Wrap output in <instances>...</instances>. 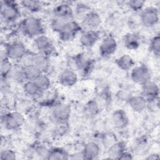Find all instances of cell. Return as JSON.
Masks as SVG:
<instances>
[{
    "label": "cell",
    "mask_w": 160,
    "mask_h": 160,
    "mask_svg": "<svg viewBox=\"0 0 160 160\" xmlns=\"http://www.w3.org/2000/svg\"><path fill=\"white\" fill-rule=\"evenodd\" d=\"M54 17L71 20L74 19V10L68 3L64 2L55 6L52 10Z\"/></svg>",
    "instance_id": "cell-16"
},
{
    "label": "cell",
    "mask_w": 160,
    "mask_h": 160,
    "mask_svg": "<svg viewBox=\"0 0 160 160\" xmlns=\"http://www.w3.org/2000/svg\"><path fill=\"white\" fill-rule=\"evenodd\" d=\"M22 69L26 81H34L42 73L37 67L31 64H26L23 65Z\"/></svg>",
    "instance_id": "cell-25"
},
{
    "label": "cell",
    "mask_w": 160,
    "mask_h": 160,
    "mask_svg": "<svg viewBox=\"0 0 160 160\" xmlns=\"http://www.w3.org/2000/svg\"><path fill=\"white\" fill-rule=\"evenodd\" d=\"M127 102L131 109L136 112H142L146 109L148 102L147 100L142 95L132 96Z\"/></svg>",
    "instance_id": "cell-20"
},
{
    "label": "cell",
    "mask_w": 160,
    "mask_h": 160,
    "mask_svg": "<svg viewBox=\"0 0 160 160\" xmlns=\"http://www.w3.org/2000/svg\"><path fill=\"white\" fill-rule=\"evenodd\" d=\"M133 159V156L132 154L126 151H124L119 157L118 160H130V159Z\"/></svg>",
    "instance_id": "cell-38"
},
{
    "label": "cell",
    "mask_w": 160,
    "mask_h": 160,
    "mask_svg": "<svg viewBox=\"0 0 160 160\" xmlns=\"http://www.w3.org/2000/svg\"><path fill=\"white\" fill-rule=\"evenodd\" d=\"M13 66L11 60L6 57H4L1 60V76L2 80H6L7 78L10 76Z\"/></svg>",
    "instance_id": "cell-27"
},
{
    "label": "cell",
    "mask_w": 160,
    "mask_h": 160,
    "mask_svg": "<svg viewBox=\"0 0 160 160\" xmlns=\"http://www.w3.org/2000/svg\"><path fill=\"white\" fill-rule=\"evenodd\" d=\"M91 11L92 10L88 4L80 2L76 4L74 8V13L78 17L81 18L82 19Z\"/></svg>",
    "instance_id": "cell-31"
},
{
    "label": "cell",
    "mask_w": 160,
    "mask_h": 160,
    "mask_svg": "<svg viewBox=\"0 0 160 160\" xmlns=\"http://www.w3.org/2000/svg\"><path fill=\"white\" fill-rule=\"evenodd\" d=\"M145 4L146 1L143 0H132L128 2V6L134 12H139L144 9Z\"/></svg>",
    "instance_id": "cell-35"
},
{
    "label": "cell",
    "mask_w": 160,
    "mask_h": 160,
    "mask_svg": "<svg viewBox=\"0 0 160 160\" xmlns=\"http://www.w3.org/2000/svg\"><path fill=\"white\" fill-rule=\"evenodd\" d=\"M78 80V77L76 72L70 68L62 70L58 76V82L64 87H72L76 84Z\"/></svg>",
    "instance_id": "cell-13"
},
{
    "label": "cell",
    "mask_w": 160,
    "mask_h": 160,
    "mask_svg": "<svg viewBox=\"0 0 160 160\" xmlns=\"http://www.w3.org/2000/svg\"><path fill=\"white\" fill-rule=\"evenodd\" d=\"M2 121L7 129L16 131L23 126L25 122V118L21 113L17 111H12L6 113Z\"/></svg>",
    "instance_id": "cell-6"
},
{
    "label": "cell",
    "mask_w": 160,
    "mask_h": 160,
    "mask_svg": "<svg viewBox=\"0 0 160 160\" xmlns=\"http://www.w3.org/2000/svg\"><path fill=\"white\" fill-rule=\"evenodd\" d=\"M101 23L99 14L94 11H91L82 19V25L86 30H97Z\"/></svg>",
    "instance_id": "cell-17"
},
{
    "label": "cell",
    "mask_w": 160,
    "mask_h": 160,
    "mask_svg": "<svg viewBox=\"0 0 160 160\" xmlns=\"http://www.w3.org/2000/svg\"><path fill=\"white\" fill-rule=\"evenodd\" d=\"M28 51L21 42H13L5 47V57L12 61H20L28 55Z\"/></svg>",
    "instance_id": "cell-4"
},
{
    "label": "cell",
    "mask_w": 160,
    "mask_h": 160,
    "mask_svg": "<svg viewBox=\"0 0 160 160\" xmlns=\"http://www.w3.org/2000/svg\"><path fill=\"white\" fill-rule=\"evenodd\" d=\"M27 64H31L37 67L42 73L47 72L50 67L49 57L40 53L32 54L30 56L29 61Z\"/></svg>",
    "instance_id": "cell-15"
},
{
    "label": "cell",
    "mask_w": 160,
    "mask_h": 160,
    "mask_svg": "<svg viewBox=\"0 0 160 160\" xmlns=\"http://www.w3.org/2000/svg\"><path fill=\"white\" fill-rule=\"evenodd\" d=\"M140 22L146 28H152L157 25L159 20V10L154 6L144 8L140 12Z\"/></svg>",
    "instance_id": "cell-5"
},
{
    "label": "cell",
    "mask_w": 160,
    "mask_h": 160,
    "mask_svg": "<svg viewBox=\"0 0 160 160\" xmlns=\"http://www.w3.org/2000/svg\"><path fill=\"white\" fill-rule=\"evenodd\" d=\"M71 109L66 104L57 103L52 109V116L59 123L65 124L69 119Z\"/></svg>",
    "instance_id": "cell-11"
},
{
    "label": "cell",
    "mask_w": 160,
    "mask_h": 160,
    "mask_svg": "<svg viewBox=\"0 0 160 160\" xmlns=\"http://www.w3.org/2000/svg\"><path fill=\"white\" fill-rule=\"evenodd\" d=\"M124 151H126V143L123 141H117L108 148V158L111 159H118L120 155Z\"/></svg>",
    "instance_id": "cell-22"
},
{
    "label": "cell",
    "mask_w": 160,
    "mask_h": 160,
    "mask_svg": "<svg viewBox=\"0 0 160 160\" xmlns=\"http://www.w3.org/2000/svg\"><path fill=\"white\" fill-rule=\"evenodd\" d=\"M117 66L122 71L131 70L134 66L135 62L133 58L128 54H123L115 61Z\"/></svg>",
    "instance_id": "cell-23"
},
{
    "label": "cell",
    "mask_w": 160,
    "mask_h": 160,
    "mask_svg": "<svg viewBox=\"0 0 160 160\" xmlns=\"http://www.w3.org/2000/svg\"><path fill=\"white\" fill-rule=\"evenodd\" d=\"M1 18L5 21L13 22L20 17V10L16 1L9 0L1 1Z\"/></svg>",
    "instance_id": "cell-2"
},
{
    "label": "cell",
    "mask_w": 160,
    "mask_h": 160,
    "mask_svg": "<svg viewBox=\"0 0 160 160\" xmlns=\"http://www.w3.org/2000/svg\"><path fill=\"white\" fill-rule=\"evenodd\" d=\"M101 152V148L99 144L94 141L87 142L83 147L82 153L84 159L92 160L97 159Z\"/></svg>",
    "instance_id": "cell-18"
},
{
    "label": "cell",
    "mask_w": 160,
    "mask_h": 160,
    "mask_svg": "<svg viewBox=\"0 0 160 160\" xmlns=\"http://www.w3.org/2000/svg\"><path fill=\"white\" fill-rule=\"evenodd\" d=\"M160 158L158 154H151V155H149L146 159H152V160H154V159H159Z\"/></svg>",
    "instance_id": "cell-40"
},
{
    "label": "cell",
    "mask_w": 160,
    "mask_h": 160,
    "mask_svg": "<svg viewBox=\"0 0 160 160\" xmlns=\"http://www.w3.org/2000/svg\"><path fill=\"white\" fill-rule=\"evenodd\" d=\"M21 32L26 36L36 38L45 33L44 26L41 19L34 16H28L20 23Z\"/></svg>",
    "instance_id": "cell-1"
},
{
    "label": "cell",
    "mask_w": 160,
    "mask_h": 160,
    "mask_svg": "<svg viewBox=\"0 0 160 160\" xmlns=\"http://www.w3.org/2000/svg\"><path fill=\"white\" fill-rule=\"evenodd\" d=\"M34 81L38 87L43 92L48 90L51 86V81L45 73H42Z\"/></svg>",
    "instance_id": "cell-30"
},
{
    "label": "cell",
    "mask_w": 160,
    "mask_h": 160,
    "mask_svg": "<svg viewBox=\"0 0 160 160\" xmlns=\"http://www.w3.org/2000/svg\"><path fill=\"white\" fill-rule=\"evenodd\" d=\"M69 159H84V156H83V154H82V151H81V152H77V153L72 154L71 156H70Z\"/></svg>",
    "instance_id": "cell-39"
},
{
    "label": "cell",
    "mask_w": 160,
    "mask_h": 160,
    "mask_svg": "<svg viewBox=\"0 0 160 160\" xmlns=\"http://www.w3.org/2000/svg\"><path fill=\"white\" fill-rule=\"evenodd\" d=\"M70 155L63 148H53L49 150L47 154V159H69Z\"/></svg>",
    "instance_id": "cell-26"
},
{
    "label": "cell",
    "mask_w": 160,
    "mask_h": 160,
    "mask_svg": "<svg viewBox=\"0 0 160 160\" xmlns=\"http://www.w3.org/2000/svg\"><path fill=\"white\" fill-rule=\"evenodd\" d=\"M117 96L121 101H128V100L130 98L131 96H132V95L130 92H128L127 90L121 89L118 92Z\"/></svg>",
    "instance_id": "cell-37"
},
{
    "label": "cell",
    "mask_w": 160,
    "mask_h": 160,
    "mask_svg": "<svg viewBox=\"0 0 160 160\" xmlns=\"http://www.w3.org/2000/svg\"><path fill=\"white\" fill-rule=\"evenodd\" d=\"M74 62L78 71L83 76L91 74L94 64L93 59L81 53L74 56Z\"/></svg>",
    "instance_id": "cell-8"
},
{
    "label": "cell",
    "mask_w": 160,
    "mask_h": 160,
    "mask_svg": "<svg viewBox=\"0 0 160 160\" xmlns=\"http://www.w3.org/2000/svg\"><path fill=\"white\" fill-rule=\"evenodd\" d=\"M131 70V79L136 84L142 85L151 80L152 74L151 70L145 65H139L133 67Z\"/></svg>",
    "instance_id": "cell-9"
},
{
    "label": "cell",
    "mask_w": 160,
    "mask_h": 160,
    "mask_svg": "<svg viewBox=\"0 0 160 160\" xmlns=\"http://www.w3.org/2000/svg\"><path fill=\"white\" fill-rule=\"evenodd\" d=\"M111 119L114 126L118 129L125 128L128 123L129 119L126 112L122 109H119L113 112Z\"/></svg>",
    "instance_id": "cell-19"
},
{
    "label": "cell",
    "mask_w": 160,
    "mask_h": 160,
    "mask_svg": "<svg viewBox=\"0 0 160 160\" xmlns=\"http://www.w3.org/2000/svg\"><path fill=\"white\" fill-rule=\"evenodd\" d=\"M99 106L97 101L94 99L89 101L84 107V111L86 116L89 117H94L96 116L99 112Z\"/></svg>",
    "instance_id": "cell-29"
},
{
    "label": "cell",
    "mask_w": 160,
    "mask_h": 160,
    "mask_svg": "<svg viewBox=\"0 0 160 160\" xmlns=\"http://www.w3.org/2000/svg\"><path fill=\"white\" fill-rule=\"evenodd\" d=\"M100 32L98 30H85L79 38V42L84 48H91L99 41Z\"/></svg>",
    "instance_id": "cell-14"
},
{
    "label": "cell",
    "mask_w": 160,
    "mask_h": 160,
    "mask_svg": "<svg viewBox=\"0 0 160 160\" xmlns=\"http://www.w3.org/2000/svg\"><path fill=\"white\" fill-rule=\"evenodd\" d=\"M141 95L144 97L147 101H154L158 98L159 88L156 82L150 80L141 85Z\"/></svg>",
    "instance_id": "cell-12"
},
{
    "label": "cell",
    "mask_w": 160,
    "mask_h": 160,
    "mask_svg": "<svg viewBox=\"0 0 160 160\" xmlns=\"http://www.w3.org/2000/svg\"><path fill=\"white\" fill-rule=\"evenodd\" d=\"M68 21H69V20H66V19H61L56 17H53V18L51 19V27L54 32L58 33Z\"/></svg>",
    "instance_id": "cell-34"
},
{
    "label": "cell",
    "mask_w": 160,
    "mask_h": 160,
    "mask_svg": "<svg viewBox=\"0 0 160 160\" xmlns=\"http://www.w3.org/2000/svg\"><path fill=\"white\" fill-rule=\"evenodd\" d=\"M118 43L112 35H108L102 40L99 47L100 55L102 58H108L112 56L116 51Z\"/></svg>",
    "instance_id": "cell-10"
},
{
    "label": "cell",
    "mask_w": 160,
    "mask_h": 160,
    "mask_svg": "<svg viewBox=\"0 0 160 160\" xmlns=\"http://www.w3.org/2000/svg\"><path fill=\"white\" fill-rule=\"evenodd\" d=\"M34 45L38 50V53L48 57L52 55L56 50L51 39L44 34L34 38Z\"/></svg>",
    "instance_id": "cell-7"
},
{
    "label": "cell",
    "mask_w": 160,
    "mask_h": 160,
    "mask_svg": "<svg viewBox=\"0 0 160 160\" xmlns=\"http://www.w3.org/2000/svg\"><path fill=\"white\" fill-rule=\"evenodd\" d=\"M123 44L129 50H136L141 46V38L136 32H128L123 38Z\"/></svg>",
    "instance_id": "cell-21"
},
{
    "label": "cell",
    "mask_w": 160,
    "mask_h": 160,
    "mask_svg": "<svg viewBox=\"0 0 160 160\" xmlns=\"http://www.w3.org/2000/svg\"><path fill=\"white\" fill-rule=\"evenodd\" d=\"M150 50L152 52V54L156 56L159 57L160 54V36L159 34H158L155 35L151 40L149 44Z\"/></svg>",
    "instance_id": "cell-32"
},
{
    "label": "cell",
    "mask_w": 160,
    "mask_h": 160,
    "mask_svg": "<svg viewBox=\"0 0 160 160\" xmlns=\"http://www.w3.org/2000/svg\"><path fill=\"white\" fill-rule=\"evenodd\" d=\"M82 30V27L76 21L71 19L65 23L58 34L59 39L62 41L68 42L72 40Z\"/></svg>",
    "instance_id": "cell-3"
},
{
    "label": "cell",
    "mask_w": 160,
    "mask_h": 160,
    "mask_svg": "<svg viewBox=\"0 0 160 160\" xmlns=\"http://www.w3.org/2000/svg\"><path fill=\"white\" fill-rule=\"evenodd\" d=\"M23 90L25 94L31 98H38L43 93L34 81H28L23 83Z\"/></svg>",
    "instance_id": "cell-24"
},
{
    "label": "cell",
    "mask_w": 160,
    "mask_h": 160,
    "mask_svg": "<svg viewBox=\"0 0 160 160\" xmlns=\"http://www.w3.org/2000/svg\"><path fill=\"white\" fill-rule=\"evenodd\" d=\"M10 76H12V78L17 82H23L24 83L26 82V80L25 79L23 69H22V66H18L15 68H12V71L11 72Z\"/></svg>",
    "instance_id": "cell-33"
},
{
    "label": "cell",
    "mask_w": 160,
    "mask_h": 160,
    "mask_svg": "<svg viewBox=\"0 0 160 160\" xmlns=\"http://www.w3.org/2000/svg\"><path fill=\"white\" fill-rule=\"evenodd\" d=\"M21 5L31 12H37L41 10L42 4L41 2L35 0H24L20 2Z\"/></svg>",
    "instance_id": "cell-28"
},
{
    "label": "cell",
    "mask_w": 160,
    "mask_h": 160,
    "mask_svg": "<svg viewBox=\"0 0 160 160\" xmlns=\"http://www.w3.org/2000/svg\"><path fill=\"white\" fill-rule=\"evenodd\" d=\"M16 159V152L10 149H4L1 152L0 159L1 160H14Z\"/></svg>",
    "instance_id": "cell-36"
}]
</instances>
